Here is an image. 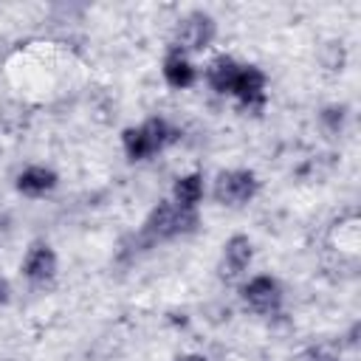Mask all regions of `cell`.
<instances>
[{
    "mask_svg": "<svg viewBox=\"0 0 361 361\" xmlns=\"http://www.w3.org/2000/svg\"><path fill=\"white\" fill-rule=\"evenodd\" d=\"M197 226V214L192 209H180L178 203H158L152 209V214L147 217L144 228H141V240L147 245L152 243H164V240H172V237H180V234H189L192 228Z\"/></svg>",
    "mask_w": 361,
    "mask_h": 361,
    "instance_id": "cell-1",
    "label": "cell"
},
{
    "mask_svg": "<svg viewBox=\"0 0 361 361\" xmlns=\"http://www.w3.org/2000/svg\"><path fill=\"white\" fill-rule=\"evenodd\" d=\"M172 130L164 118H149L144 121L141 127H130L124 130V149H127V158L130 161H141V158H149L155 155L158 149H164L169 141H172Z\"/></svg>",
    "mask_w": 361,
    "mask_h": 361,
    "instance_id": "cell-2",
    "label": "cell"
},
{
    "mask_svg": "<svg viewBox=\"0 0 361 361\" xmlns=\"http://www.w3.org/2000/svg\"><path fill=\"white\" fill-rule=\"evenodd\" d=\"M257 175L248 172V169H228V172H220L217 180H214V197L217 203H226V206H240V203H248L254 195H257Z\"/></svg>",
    "mask_w": 361,
    "mask_h": 361,
    "instance_id": "cell-3",
    "label": "cell"
},
{
    "mask_svg": "<svg viewBox=\"0 0 361 361\" xmlns=\"http://www.w3.org/2000/svg\"><path fill=\"white\" fill-rule=\"evenodd\" d=\"M214 39V20L203 11H192L189 17L180 20L175 31V42L180 51H203Z\"/></svg>",
    "mask_w": 361,
    "mask_h": 361,
    "instance_id": "cell-4",
    "label": "cell"
},
{
    "mask_svg": "<svg viewBox=\"0 0 361 361\" xmlns=\"http://www.w3.org/2000/svg\"><path fill=\"white\" fill-rule=\"evenodd\" d=\"M243 299H245V305L254 307L257 313L271 316V313H276L279 305H282V288H279V282L271 279V276H254V279L243 288Z\"/></svg>",
    "mask_w": 361,
    "mask_h": 361,
    "instance_id": "cell-5",
    "label": "cell"
},
{
    "mask_svg": "<svg viewBox=\"0 0 361 361\" xmlns=\"http://www.w3.org/2000/svg\"><path fill=\"white\" fill-rule=\"evenodd\" d=\"M231 93L245 104V107H259L265 102V73L254 65H245L237 71V79L231 85Z\"/></svg>",
    "mask_w": 361,
    "mask_h": 361,
    "instance_id": "cell-6",
    "label": "cell"
},
{
    "mask_svg": "<svg viewBox=\"0 0 361 361\" xmlns=\"http://www.w3.org/2000/svg\"><path fill=\"white\" fill-rule=\"evenodd\" d=\"M23 271L25 276L34 282V285H45L54 279L56 274V254L51 251V245L45 243H34L25 254V262H23Z\"/></svg>",
    "mask_w": 361,
    "mask_h": 361,
    "instance_id": "cell-7",
    "label": "cell"
},
{
    "mask_svg": "<svg viewBox=\"0 0 361 361\" xmlns=\"http://www.w3.org/2000/svg\"><path fill=\"white\" fill-rule=\"evenodd\" d=\"M251 240L245 234H234L228 243H226V251H223V276L226 279H234L237 274H243L251 262Z\"/></svg>",
    "mask_w": 361,
    "mask_h": 361,
    "instance_id": "cell-8",
    "label": "cell"
},
{
    "mask_svg": "<svg viewBox=\"0 0 361 361\" xmlns=\"http://www.w3.org/2000/svg\"><path fill=\"white\" fill-rule=\"evenodd\" d=\"M54 186H56V175L51 169H45V166H28L17 178V189L23 195H31V197H39V195L51 192Z\"/></svg>",
    "mask_w": 361,
    "mask_h": 361,
    "instance_id": "cell-9",
    "label": "cell"
},
{
    "mask_svg": "<svg viewBox=\"0 0 361 361\" xmlns=\"http://www.w3.org/2000/svg\"><path fill=\"white\" fill-rule=\"evenodd\" d=\"M164 79H166L172 87L183 90V87H189V85L195 82V68L189 65V59H186L180 51H172V54L166 56V62H164Z\"/></svg>",
    "mask_w": 361,
    "mask_h": 361,
    "instance_id": "cell-10",
    "label": "cell"
},
{
    "mask_svg": "<svg viewBox=\"0 0 361 361\" xmlns=\"http://www.w3.org/2000/svg\"><path fill=\"white\" fill-rule=\"evenodd\" d=\"M237 71L240 65L231 59V56H217L212 65H209V85L217 90V93H231V85L237 79Z\"/></svg>",
    "mask_w": 361,
    "mask_h": 361,
    "instance_id": "cell-11",
    "label": "cell"
},
{
    "mask_svg": "<svg viewBox=\"0 0 361 361\" xmlns=\"http://www.w3.org/2000/svg\"><path fill=\"white\" fill-rule=\"evenodd\" d=\"M200 197H203V180H200L197 172L178 178V183H175V203L180 209H192L195 212V206L200 203Z\"/></svg>",
    "mask_w": 361,
    "mask_h": 361,
    "instance_id": "cell-12",
    "label": "cell"
},
{
    "mask_svg": "<svg viewBox=\"0 0 361 361\" xmlns=\"http://www.w3.org/2000/svg\"><path fill=\"white\" fill-rule=\"evenodd\" d=\"M324 121H327V124H330V127L336 130V127L341 124V110H336V107H330V110L324 113Z\"/></svg>",
    "mask_w": 361,
    "mask_h": 361,
    "instance_id": "cell-13",
    "label": "cell"
},
{
    "mask_svg": "<svg viewBox=\"0 0 361 361\" xmlns=\"http://www.w3.org/2000/svg\"><path fill=\"white\" fill-rule=\"evenodd\" d=\"M6 302H8V282L0 279V305H6Z\"/></svg>",
    "mask_w": 361,
    "mask_h": 361,
    "instance_id": "cell-14",
    "label": "cell"
},
{
    "mask_svg": "<svg viewBox=\"0 0 361 361\" xmlns=\"http://www.w3.org/2000/svg\"><path fill=\"white\" fill-rule=\"evenodd\" d=\"M175 361H203L200 355H183V358H175Z\"/></svg>",
    "mask_w": 361,
    "mask_h": 361,
    "instance_id": "cell-15",
    "label": "cell"
}]
</instances>
